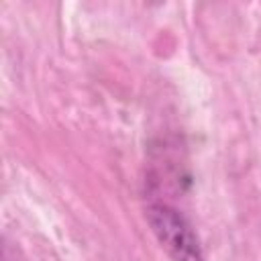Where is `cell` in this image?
<instances>
[{
  "label": "cell",
  "instance_id": "6da1fadb",
  "mask_svg": "<svg viewBox=\"0 0 261 261\" xmlns=\"http://www.w3.org/2000/svg\"><path fill=\"white\" fill-rule=\"evenodd\" d=\"M147 222L171 261H204L200 239L190 220L165 202H153L145 210Z\"/></svg>",
  "mask_w": 261,
  "mask_h": 261
}]
</instances>
